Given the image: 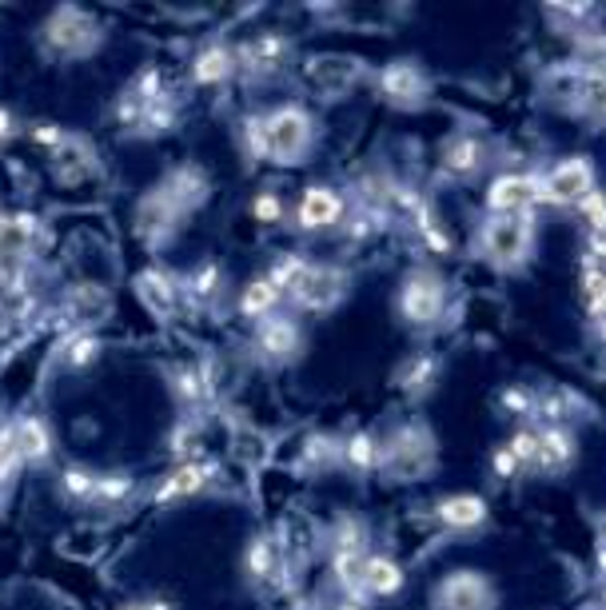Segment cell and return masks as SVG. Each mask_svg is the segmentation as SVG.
Wrapping results in <instances>:
<instances>
[{"instance_id": "6da1fadb", "label": "cell", "mask_w": 606, "mask_h": 610, "mask_svg": "<svg viewBox=\"0 0 606 610\" xmlns=\"http://www.w3.org/2000/svg\"><path fill=\"white\" fill-rule=\"evenodd\" d=\"M315 144V120L300 104H280L247 120V152L271 164H300Z\"/></svg>"}, {"instance_id": "7a4b0ae2", "label": "cell", "mask_w": 606, "mask_h": 610, "mask_svg": "<svg viewBox=\"0 0 606 610\" xmlns=\"http://www.w3.org/2000/svg\"><path fill=\"white\" fill-rule=\"evenodd\" d=\"M475 251H479L491 268L518 271L531 256H535V212L491 215V220H483L479 236H475Z\"/></svg>"}, {"instance_id": "3957f363", "label": "cell", "mask_w": 606, "mask_h": 610, "mask_svg": "<svg viewBox=\"0 0 606 610\" xmlns=\"http://www.w3.org/2000/svg\"><path fill=\"white\" fill-rule=\"evenodd\" d=\"M435 459H439V447H435V435L427 423L419 419H407L399 427L380 439V467L392 479L399 483H411V479H427V474L435 471Z\"/></svg>"}, {"instance_id": "277c9868", "label": "cell", "mask_w": 606, "mask_h": 610, "mask_svg": "<svg viewBox=\"0 0 606 610\" xmlns=\"http://www.w3.org/2000/svg\"><path fill=\"white\" fill-rule=\"evenodd\" d=\"M539 92L567 113L598 116L603 113V72L591 60H562L550 64L539 80Z\"/></svg>"}, {"instance_id": "5b68a950", "label": "cell", "mask_w": 606, "mask_h": 610, "mask_svg": "<svg viewBox=\"0 0 606 610\" xmlns=\"http://www.w3.org/2000/svg\"><path fill=\"white\" fill-rule=\"evenodd\" d=\"M101 40H104L101 21H96L92 12L80 9V4H65V9H57L45 21V28H40V45H45V52H53V57H60V60L92 57V52L101 48Z\"/></svg>"}, {"instance_id": "8992f818", "label": "cell", "mask_w": 606, "mask_h": 610, "mask_svg": "<svg viewBox=\"0 0 606 610\" xmlns=\"http://www.w3.org/2000/svg\"><path fill=\"white\" fill-rule=\"evenodd\" d=\"M399 316L407 328L427 331L447 316V283L435 268H411L399 288Z\"/></svg>"}, {"instance_id": "52a82bcc", "label": "cell", "mask_w": 606, "mask_h": 610, "mask_svg": "<svg viewBox=\"0 0 606 610\" xmlns=\"http://www.w3.org/2000/svg\"><path fill=\"white\" fill-rule=\"evenodd\" d=\"M591 192H598L595 164L586 156H567L559 164H550L539 176V200L562 203V208H579Z\"/></svg>"}, {"instance_id": "ba28073f", "label": "cell", "mask_w": 606, "mask_h": 610, "mask_svg": "<svg viewBox=\"0 0 606 610\" xmlns=\"http://www.w3.org/2000/svg\"><path fill=\"white\" fill-rule=\"evenodd\" d=\"M375 84H380L383 101L392 104V108H399V113H416V108H423L431 101V77H427V68L419 60L399 57L392 64H383Z\"/></svg>"}, {"instance_id": "9c48e42d", "label": "cell", "mask_w": 606, "mask_h": 610, "mask_svg": "<svg viewBox=\"0 0 606 610\" xmlns=\"http://www.w3.org/2000/svg\"><path fill=\"white\" fill-rule=\"evenodd\" d=\"M371 554L368 547V527L360 519H343L331 527V575L343 590H360V571L363 559Z\"/></svg>"}, {"instance_id": "30bf717a", "label": "cell", "mask_w": 606, "mask_h": 610, "mask_svg": "<svg viewBox=\"0 0 606 610\" xmlns=\"http://www.w3.org/2000/svg\"><path fill=\"white\" fill-rule=\"evenodd\" d=\"M113 312V295L96 288V283H77V288H68L65 300L57 307V328L65 336H77V331H92L101 319H108Z\"/></svg>"}, {"instance_id": "8fae6325", "label": "cell", "mask_w": 606, "mask_h": 610, "mask_svg": "<svg viewBox=\"0 0 606 610\" xmlns=\"http://www.w3.org/2000/svg\"><path fill=\"white\" fill-rule=\"evenodd\" d=\"M435 610H494L499 599H494L491 578L479 575V571H451L435 583Z\"/></svg>"}, {"instance_id": "7c38bea8", "label": "cell", "mask_w": 606, "mask_h": 610, "mask_svg": "<svg viewBox=\"0 0 606 610\" xmlns=\"http://www.w3.org/2000/svg\"><path fill=\"white\" fill-rule=\"evenodd\" d=\"M343 295H348V271L331 268V263H307L303 280L295 283L292 300L300 307H307V312L327 316V312H336L343 304Z\"/></svg>"}, {"instance_id": "4fadbf2b", "label": "cell", "mask_w": 606, "mask_h": 610, "mask_svg": "<svg viewBox=\"0 0 606 610\" xmlns=\"http://www.w3.org/2000/svg\"><path fill=\"white\" fill-rule=\"evenodd\" d=\"M303 348V331L292 316H268L259 319L256 331H252V351H256L259 363H268V367H283V363H292Z\"/></svg>"}, {"instance_id": "5bb4252c", "label": "cell", "mask_w": 606, "mask_h": 610, "mask_svg": "<svg viewBox=\"0 0 606 610\" xmlns=\"http://www.w3.org/2000/svg\"><path fill=\"white\" fill-rule=\"evenodd\" d=\"M184 208L176 200H172L164 188H152V192L144 196V200L136 203V232L152 244V248H164L176 232H180V224H184Z\"/></svg>"}, {"instance_id": "9a60e30c", "label": "cell", "mask_w": 606, "mask_h": 610, "mask_svg": "<svg viewBox=\"0 0 606 610\" xmlns=\"http://www.w3.org/2000/svg\"><path fill=\"white\" fill-rule=\"evenodd\" d=\"M487 156H491V152H487L483 136H475L463 128V132L447 136L443 148H439V172L455 184H467L487 168Z\"/></svg>"}, {"instance_id": "2e32d148", "label": "cell", "mask_w": 606, "mask_h": 610, "mask_svg": "<svg viewBox=\"0 0 606 610\" xmlns=\"http://www.w3.org/2000/svg\"><path fill=\"white\" fill-rule=\"evenodd\" d=\"M368 77V64L360 57H343V52H324V57L307 60V80L315 84V92L324 96H348L351 89H360V80Z\"/></svg>"}, {"instance_id": "e0dca14e", "label": "cell", "mask_w": 606, "mask_h": 610, "mask_svg": "<svg viewBox=\"0 0 606 610\" xmlns=\"http://www.w3.org/2000/svg\"><path fill=\"white\" fill-rule=\"evenodd\" d=\"M215 479V464L212 459H184L176 464L168 474H164V483L152 491V503L156 507H176V503H188V498L203 495Z\"/></svg>"}, {"instance_id": "ac0fdd59", "label": "cell", "mask_w": 606, "mask_h": 610, "mask_svg": "<svg viewBox=\"0 0 606 610\" xmlns=\"http://www.w3.org/2000/svg\"><path fill=\"white\" fill-rule=\"evenodd\" d=\"M288 60H292V40L283 33H259L256 40H247V45L236 48V72L256 80H268L276 72H283Z\"/></svg>"}, {"instance_id": "d6986e66", "label": "cell", "mask_w": 606, "mask_h": 610, "mask_svg": "<svg viewBox=\"0 0 606 610\" xmlns=\"http://www.w3.org/2000/svg\"><path fill=\"white\" fill-rule=\"evenodd\" d=\"M539 203V172H503L487 188V208L494 215H523Z\"/></svg>"}, {"instance_id": "ffe728a7", "label": "cell", "mask_w": 606, "mask_h": 610, "mask_svg": "<svg viewBox=\"0 0 606 610\" xmlns=\"http://www.w3.org/2000/svg\"><path fill=\"white\" fill-rule=\"evenodd\" d=\"M343 215H348L343 196L336 188H324V184L307 188L300 196V203H295V227L300 232H331V227H339Z\"/></svg>"}, {"instance_id": "44dd1931", "label": "cell", "mask_w": 606, "mask_h": 610, "mask_svg": "<svg viewBox=\"0 0 606 610\" xmlns=\"http://www.w3.org/2000/svg\"><path fill=\"white\" fill-rule=\"evenodd\" d=\"M45 227L28 212L0 215V260H33L45 244Z\"/></svg>"}, {"instance_id": "7402d4cb", "label": "cell", "mask_w": 606, "mask_h": 610, "mask_svg": "<svg viewBox=\"0 0 606 610\" xmlns=\"http://www.w3.org/2000/svg\"><path fill=\"white\" fill-rule=\"evenodd\" d=\"M244 566L256 587H283L288 583V559H283V547L271 535H256L247 542Z\"/></svg>"}, {"instance_id": "603a6c76", "label": "cell", "mask_w": 606, "mask_h": 610, "mask_svg": "<svg viewBox=\"0 0 606 610\" xmlns=\"http://www.w3.org/2000/svg\"><path fill=\"white\" fill-rule=\"evenodd\" d=\"M136 292H140V300H144L156 316H176L184 307L180 275H172L168 268H144L136 275Z\"/></svg>"}, {"instance_id": "cb8c5ba5", "label": "cell", "mask_w": 606, "mask_h": 610, "mask_svg": "<svg viewBox=\"0 0 606 610\" xmlns=\"http://www.w3.org/2000/svg\"><path fill=\"white\" fill-rule=\"evenodd\" d=\"M579 459V443H574L571 427H539V447H535V467L539 474H562L571 471Z\"/></svg>"}, {"instance_id": "d4e9b609", "label": "cell", "mask_w": 606, "mask_h": 610, "mask_svg": "<svg viewBox=\"0 0 606 610\" xmlns=\"http://www.w3.org/2000/svg\"><path fill=\"white\" fill-rule=\"evenodd\" d=\"M168 384H172V396H176V403H180L184 411H200V407H208L215 399L212 375L203 372V367H196V363H176L168 372Z\"/></svg>"}, {"instance_id": "484cf974", "label": "cell", "mask_w": 606, "mask_h": 610, "mask_svg": "<svg viewBox=\"0 0 606 610\" xmlns=\"http://www.w3.org/2000/svg\"><path fill=\"white\" fill-rule=\"evenodd\" d=\"M236 77V48L232 45H203L196 57H191V80L200 89H220L224 80Z\"/></svg>"}, {"instance_id": "4316f807", "label": "cell", "mask_w": 606, "mask_h": 610, "mask_svg": "<svg viewBox=\"0 0 606 610\" xmlns=\"http://www.w3.org/2000/svg\"><path fill=\"white\" fill-rule=\"evenodd\" d=\"M12 431H16V447H21V459L33 467H45L57 451V439L40 415H16L12 419Z\"/></svg>"}, {"instance_id": "83f0119b", "label": "cell", "mask_w": 606, "mask_h": 610, "mask_svg": "<svg viewBox=\"0 0 606 610\" xmlns=\"http://www.w3.org/2000/svg\"><path fill=\"white\" fill-rule=\"evenodd\" d=\"M160 188L172 196V200L180 203L184 212H196L203 200H208V192H212V184H208V172L200 168V164H180V168H172L164 180H160Z\"/></svg>"}, {"instance_id": "f1b7e54d", "label": "cell", "mask_w": 606, "mask_h": 610, "mask_svg": "<svg viewBox=\"0 0 606 610\" xmlns=\"http://www.w3.org/2000/svg\"><path fill=\"white\" fill-rule=\"evenodd\" d=\"M404 590V566L395 563L392 554H375L371 551L363 559L360 571V595H375V599H392Z\"/></svg>"}, {"instance_id": "f546056e", "label": "cell", "mask_w": 606, "mask_h": 610, "mask_svg": "<svg viewBox=\"0 0 606 610\" xmlns=\"http://www.w3.org/2000/svg\"><path fill=\"white\" fill-rule=\"evenodd\" d=\"M435 519L447 531H479L487 523V498L483 495H447L435 503Z\"/></svg>"}, {"instance_id": "4dcf8cb0", "label": "cell", "mask_w": 606, "mask_h": 610, "mask_svg": "<svg viewBox=\"0 0 606 610\" xmlns=\"http://www.w3.org/2000/svg\"><path fill=\"white\" fill-rule=\"evenodd\" d=\"M180 295L188 307H215V300L224 295V268L215 260H203L180 280Z\"/></svg>"}, {"instance_id": "1f68e13d", "label": "cell", "mask_w": 606, "mask_h": 610, "mask_svg": "<svg viewBox=\"0 0 606 610\" xmlns=\"http://www.w3.org/2000/svg\"><path fill=\"white\" fill-rule=\"evenodd\" d=\"M583 399L567 391V387H550L543 396H535V419H543V427H567L579 411H583Z\"/></svg>"}, {"instance_id": "d6a6232c", "label": "cell", "mask_w": 606, "mask_h": 610, "mask_svg": "<svg viewBox=\"0 0 606 610\" xmlns=\"http://www.w3.org/2000/svg\"><path fill=\"white\" fill-rule=\"evenodd\" d=\"M435 379H439V355H431V351H416V355L395 372V384L404 387L407 396H423V391H431Z\"/></svg>"}, {"instance_id": "836d02e7", "label": "cell", "mask_w": 606, "mask_h": 610, "mask_svg": "<svg viewBox=\"0 0 606 610\" xmlns=\"http://www.w3.org/2000/svg\"><path fill=\"white\" fill-rule=\"evenodd\" d=\"M339 467H351V471L371 474L380 471V439L371 431H356L351 439H343L339 447Z\"/></svg>"}, {"instance_id": "e575fe53", "label": "cell", "mask_w": 606, "mask_h": 610, "mask_svg": "<svg viewBox=\"0 0 606 610\" xmlns=\"http://www.w3.org/2000/svg\"><path fill=\"white\" fill-rule=\"evenodd\" d=\"M132 495H136V479H132V474H120V471L96 474V491H92L89 507L116 511V507H124V503H132Z\"/></svg>"}, {"instance_id": "d590c367", "label": "cell", "mask_w": 606, "mask_h": 610, "mask_svg": "<svg viewBox=\"0 0 606 610\" xmlns=\"http://www.w3.org/2000/svg\"><path fill=\"white\" fill-rule=\"evenodd\" d=\"M280 300L283 295L276 292V288H271L268 283V275H259V280H252L244 288V292H240V316L244 319H268V316H276V307H280Z\"/></svg>"}, {"instance_id": "8d00e7d4", "label": "cell", "mask_w": 606, "mask_h": 610, "mask_svg": "<svg viewBox=\"0 0 606 610\" xmlns=\"http://www.w3.org/2000/svg\"><path fill=\"white\" fill-rule=\"evenodd\" d=\"M176 120H180V108H176V96H160V101H148L144 113H140V120H136L132 136H164L176 128Z\"/></svg>"}, {"instance_id": "74e56055", "label": "cell", "mask_w": 606, "mask_h": 610, "mask_svg": "<svg viewBox=\"0 0 606 610\" xmlns=\"http://www.w3.org/2000/svg\"><path fill=\"white\" fill-rule=\"evenodd\" d=\"M339 447H343V439H336V435H312V439L303 443V455H300V467L312 474H327L339 467Z\"/></svg>"}, {"instance_id": "f35d334b", "label": "cell", "mask_w": 606, "mask_h": 610, "mask_svg": "<svg viewBox=\"0 0 606 610\" xmlns=\"http://www.w3.org/2000/svg\"><path fill=\"white\" fill-rule=\"evenodd\" d=\"M21 447H16V431H12V419H4L0 423V498L9 495L12 483L21 479Z\"/></svg>"}, {"instance_id": "ab89813d", "label": "cell", "mask_w": 606, "mask_h": 610, "mask_svg": "<svg viewBox=\"0 0 606 610\" xmlns=\"http://www.w3.org/2000/svg\"><path fill=\"white\" fill-rule=\"evenodd\" d=\"M60 343H65V348H60V355H65V363L72 367V372H84L89 363L101 360V339L92 336V331H77V336H65Z\"/></svg>"}, {"instance_id": "60d3db41", "label": "cell", "mask_w": 606, "mask_h": 610, "mask_svg": "<svg viewBox=\"0 0 606 610\" xmlns=\"http://www.w3.org/2000/svg\"><path fill=\"white\" fill-rule=\"evenodd\" d=\"M92 491H96V471H89V467H68V471L60 474V495H65L68 503L89 507Z\"/></svg>"}, {"instance_id": "b9f144b4", "label": "cell", "mask_w": 606, "mask_h": 610, "mask_svg": "<svg viewBox=\"0 0 606 610\" xmlns=\"http://www.w3.org/2000/svg\"><path fill=\"white\" fill-rule=\"evenodd\" d=\"M307 263H312V260H303V256H280V260L271 263L268 283H271V288H276L280 295H288V300H292L295 283L303 280V271H307Z\"/></svg>"}, {"instance_id": "7bdbcfd3", "label": "cell", "mask_w": 606, "mask_h": 610, "mask_svg": "<svg viewBox=\"0 0 606 610\" xmlns=\"http://www.w3.org/2000/svg\"><path fill=\"white\" fill-rule=\"evenodd\" d=\"M196 447H200V423H191L188 415L168 431V451L184 464V459H196Z\"/></svg>"}, {"instance_id": "ee69618b", "label": "cell", "mask_w": 606, "mask_h": 610, "mask_svg": "<svg viewBox=\"0 0 606 610\" xmlns=\"http://www.w3.org/2000/svg\"><path fill=\"white\" fill-rule=\"evenodd\" d=\"M535 447H539V427H518L515 435L506 439V451L515 455V464L523 467V471L535 467Z\"/></svg>"}, {"instance_id": "f6af8a7d", "label": "cell", "mask_w": 606, "mask_h": 610, "mask_svg": "<svg viewBox=\"0 0 606 610\" xmlns=\"http://www.w3.org/2000/svg\"><path fill=\"white\" fill-rule=\"evenodd\" d=\"M499 403H503V411H511L518 419L535 415V391H527V387H506L503 396H499Z\"/></svg>"}, {"instance_id": "bcb514c9", "label": "cell", "mask_w": 606, "mask_h": 610, "mask_svg": "<svg viewBox=\"0 0 606 610\" xmlns=\"http://www.w3.org/2000/svg\"><path fill=\"white\" fill-rule=\"evenodd\" d=\"M252 215H256L259 224H280L283 220V200L276 192H259L252 200Z\"/></svg>"}, {"instance_id": "7dc6e473", "label": "cell", "mask_w": 606, "mask_h": 610, "mask_svg": "<svg viewBox=\"0 0 606 610\" xmlns=\"http://www.w3.org/2000/svg\"><path fill=\"white\" fill-rule=\"evenodd\" d=\"M579 212L586 215V227H591V236H603V227H606V215H603V196L591 192L583 203H579Z\"/></svg>"}, {"instance_id": "c3c4849f", "label": "cell", "mask_w": 606, "mask_h": 610, "mask_svg": "<svg viewBox=\"0 0 606 610\" xmlns=\"http://www.w3.org/2000/svg\"><path fill=\"white\" fill-rule=\"evenodd\" d=\"M491 471L499 474V479H515V474H523V467L515 464V455L506 451V443L491 455Z\"/></svg>"}, {"instance_id": "681fc988", "label": "cell", "mask_w": 606, "mask_h": 610, "mask_svg": "<svg viewBox=\"0 0 606 610\" xmlns=\"http://www.w3.org/2000/svg\"><path fill=\"white\" fill-rule=\"evenodd\" d=\"M331 610H371L368 595H360V590H343L336 602H331Z\"/></svg>"}, {"instance_id": "f907efd6", "label": "cell", "mask_w": 606, "mask_h": 610, "mask_svg": "<svg viewBox=\"0 0 606 610\" xmlns=\"http://www.w3.org/2000/svg\"><path fill=\"white\" fill-rule=\"evenodd\" d=\"M16 132H21V120H16V113H12V108H0V144H9Z\"/></svg>"}, {"instance_id": "816d5d0a", "label": "cell", "mask_w": 606, "mask_h": 610, "mask_svg": "<svg viewBox=\"0 0 606 610\" xmlns=\"http://www.w3.org/2000/svg\"><path fill=\"white\" fill-rule=\"evenodd\" d=\"M124 610H172L164 599H144V602H132V607H124Z\"/></svg>"}]
</instances>
